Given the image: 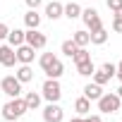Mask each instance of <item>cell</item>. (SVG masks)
<instances>
[{
	"instance_id": "obj_23",
	"label": "cell",
	"mask_w": 122,
	"mask_h": 122,
	"mask_svg": "<svg viewBox=\"0 0 122 122\" xmlns=\"http://www.w3.org/2000/svg\"><path fill=\"white\" fill-rule=\"evenodd\" d=\"M72 60H74V65H77V62H84V60H91V53H89L86 48H77L74 55H72Z\"/></svg>"
},
{
	"instance_id": "obj_38",
	"label": "cell",
	"mask_w": 122,
	"mask_h": 122,
	"mask_svg": "<svg viewBox=\"0 0 122 122\" xmlns=\"http://www.w3.org/2000/svg\"><path fill=\"white\" fill-rule=\"evenodd\" d=\"M120 110H122V108H120Z\"/></svg>"
},
{
	"instance_id": "obj_33",
	"label": "cell",
	"mask_w": 122,
	"mask_h": 122,
	"mask_svg": "<svg viewBox=\"0 0 122 122\" xmlns=\"http://www.w3.org/2000/svg\"><path fill=\"white\" fill-rule=\"evenodd\" d=\"M70 122H84V117H81V115H77V117H72Z\"/></svg>"
},
{
	"instance_id": "obj_34",
	"label": "cell",
	"mask_w": 122,
	"mask_h": 122,
	"mask_svg": "<svg viewBox=\"0 0 122 122\" xmlns=\"http://www.w3.org/2000/svg\"><path fill=\"white\" fill-rule=\"evenodd\" d=\"M115 93H117V96H120V101H122V86H120V89H117Z\"/></svg>"
},
{
	"instance_id": "obj_32",
	"label": "cell",
	"mask_w": 122,
	"mask_h": 122,
	"mask_svg": "<svg viewBox=\"0 0 122 122\" xmlns=\"http://www.w3.org/2000/svg\"><path fill=\"white\" fill-rule=\"evenodd\" d=\"M115 77H117V79L122 81V60H120V62L115 65Z\"/></svg>"
},
{
	"instance_id": "obj_37",
	"label": "cell",
	"mask_w": 122,
	"mask_h": 122,
	"mask_svg": "<svg viewBox=\"0 0 122 122\" xmlns=\"http://www.w3.org/2000/svg\"><path fill=\"white\" fill-rule=\"evenodd\" d=\"M0 108H3V105H0Z\"/></svg>"
},
{
	"instance_id": "obj_21",
	"label": "cell",
	"mask_w": 122,
	"mask_h": 122,
	"mask_svg": "<svg viewBox=\"0 0 122 122\" xmlns=\"http://www.w3.org/2000/svg\"><path fill=\"white\" fill-rule=\"evenodd\" d=\"M77 72H79L81 77H91V74L96 72V65L91 62V60H84V62H77Z\"/></svg>"
},
{
	"instance_id": "obj_9",
	"label": "cell",
	"mask_w": 122,
	"mask_h": 122,
	"mask_svg": "<svg viewBox=\"0 0 122 122\" xmlns=\"http://www.w3.org/2000/svg\"><path fill=\"white\" fill-rule=\"evenodd\" d=\"M0 65H3V67H15L17 65V53H15V48L10 43L0 46Z\"/></svg>"
},
{
	"instance_id": "obj_12",
	"label": "cell",
	"mask_w": 122,
	"mask_h": 122,
	"mask_svg": "<svg viewBox=\"0 0 122 122\" xmlns=\"http://www.w3.org/2000/svg\"><path fill=\"white\" fill-rule=\"evenodd\" d=\"M84 96H86L89 101H98V98L103 96V86H101V84H96V81H91V84H86V86H84Z\"/></svg>"
},
{
	"instance_id": "obj_15",
	"label": "cell",
	"mask_w": 122,
	"mask_h": 122,
	"mask_svg": "<svg viewBox=\"0 0 122 122\" xmlns=\"http://www.w3.org/2000/svg\"><path fill=\"white\" fill-rule=\"evenodd\" d=\"M72 41H74L79 48H86V46L91 43V36H89V31H86V29H79V31H74V34H72Z\"/></svg>"
},
{
	"instance_id": "obj_1",
	"label": "cell",
	"mask_w": 122,
	"mask_h": 122,
	"mask_svg": "<svg viewBox=\"0 0 122 122\" xmlns=\"http://www.w3.org/2000/svg\"><path fill=\"white\" fill-rule=\"evenodd\" d=\"M26 110H29V108H26L24 98H19V96H17V98H10L3 108H0V115H3L7 122H15V120H19Z\"/></svg>"
},
{
	"instance_id": "obj_6",
	"label": "cell",
	"mask_w": 122,
	"mask_h": 122,
	"mask_svg": "<svg viewBox=\"0 0 122 122\" xmlns=\"http://www.w3.org/2000/svg\"><path fill=\"white\" fill-rule=\"evenodd\" d=\"M24 43L31 46L34 50H41V48H46L48 38H46V34H41L38 29H26V31H24Z\"/></svg>"
},
{
	"instance_id": "obj_29",
	"label": "cell",
	"mask_w": 122,
	"mask_h": 122,
	"mask_svg": "<svg viewBox=\"0 0 122 122\" xmlns=\"http://www.w3.org/2000/svg\"><path fill=\"white\" fill-rule=\"evenodd\" d=\"M24 3H26V7H29V10H36V7H41L43 0H24Z\"/></svg>"
},
{
	"instance_id": "obj_13",
	"label": "cell",
	"mask_w": 122,
	"mask_h": 122,
	"mask_svg": "<svg viewBox=\"0 0 122 122\" xmlns=\"http://www.w3.org/2000/svg\"><path fill=\"white\" fill-rule=\"evenodd\" d=\"M15 77H17L22 84H29V81H34V70H31V65H19V70L15 72Z\"/></svg>"
},
{
	"instance_id": "obj_7",
	"label": "cell",
	"mask_w": 122,
	"mask_h": 122,
	"mask_svg": "<svg viewBox=\"0 0 122 122\" xmlns=\"http://www.w3.org/2000/svg\"><path fill=\"white\" fill-rule=\"evenodd\" d=\"M62 117H65V112L57 103H48L43 108V122H62Z\"/></svg>"
},
{
	"instance_id": "obj_17",
	"label": "cell",
	"mask_w": 122,
	"mask_h": 122,
	"mask_svg": "<svg viewBox=\"0 0 122 122\" xmlns=\"http://www.w3.org/2000/svg\"><path fill=\"white\" fill-rule=\"evenodd\" d=\"M7 43H10L12 48L22 46V43H24V31H22V29H10V34H7Z\"/></svg>"
},
{
	"instance_id": "obj_22",
	"label": "cell",
	"mask_w": 122,
	"mask_h": 122,
	"mask_svg": "<svg viewBox=\"0 0 122 122\" xmlns=\"http://www.w3.org/2000/svg\"><path fill=\"white\" fill-rule=\"evenodd\" d=\"M91 77H93V81H96V84H101V86H105V84H108V81L112 79V74H108V72H105L103 67H101V70H96V72H93Z\"/></svg>"
},
{
	"instance_id": "obj_2",
	"label": "cell",
	"mask_w": 122,
	"mask_h": 122,
	"mask_svg": "<svg viewBox=\"0 0 122 122\" xmlns=\"http://www.w3.org/2000/svg\"><path fill=\"white\" fill-rule=\"evenodd\" d=\"M41 98H46L48 103H57L62 98V86H60L57 79H46L43 89H41Z\"/></svg>"
},
{
	"instance_id": "obj_10",
	"label": "cell",
	"mask_w": 122,
	"mask_h": 122,
	"mask_svg": "<svg viewBox=\"0 0 122 122\" xmlns=\"http://www.w3.org/2000/svg\"><path fill=\"white\" fill-rule=\"evenodd\" d=\"M62 10H65V5H62V3H57V0H53V3L46 5V17H48L50 22H55V19L62 17Z\"/></svg>"
},
{
	"instance_id": "obj_36",
	"label": "cell",
	"mask_w": 122,
	"mask_h": 122,
	"mask_svg": "<svg viewBox=\"0 0 122 122\" xmlns=\"http://www.w3.org/2000/svg\"><path fill=\"white\" fill-rule=\"evenodd\" d=\"M15 122H19V120H15Z\"/></svg>"
},
{
	"instance_id": "obj_25",
	"label": "cell",
	"mask_w": 122,
	"mask_h": 122,
	"mask_svg": "<svg viewBox=\"0 0 122 122\" xmlns=\"http://www.w3.org/2000/svg\"><path fill=\"white\" fill-rule=\"evenodd\" d=\"M53 60H55V55H53V53H43V55H41L38 65H41V70H43V72H46V70L50 67V62H53Z\"/></svg>"
},
{
	"instance_id": "obj_11",
	"label": "cell",
	"mask_w": 122,
	"mask_h": 122,
	"mask_svg": "<svg viewBox=\"0 0 122 122\" xmlns=\"http://www.w3.org/2000/svg\"><path fill=\"white\" fill-rule=\"evenodd\" d=\"M62 72H65L62 60H60V57H55L53 62H50V67L46 70V77H48V79H60V77H62Z\"/></svg>"
},
{
	"instance_id": "obj_20",
	"label": "cell",
	"mask_w": 122,
	"mask_h": 122,
	"mask_svg": "<svg viewBox=\"0 0 122 122\" xmlns=\"http://www.w3.org/2000/svg\"><path fill=\"white\" fill-rule=\"evenodd\" d=\"M89 36H91V43L93 46H103L105 41H108V31L101 26V29H96V31H89Z\"/></svg>"
},
{
	"instance_id": "obj_18",
	"label": "cell",
	"mask_w": 122,
	"mask_h": 122,
	"mask_svg": "<svg viewBox=\"0 0 122 122\" xmlns=\"http://www.w3.org/2000/svg\"><path fill=\"white\" fill-rule=\"evenodd\" d=\"M24 103H26L29 110H36V108L41 105V93H36V91H26V93H24Z\"/></svg>"
},
{
	"instance_id": "obj_28",
	"label": "cell",
	"mask_w": 122,
	"mask_h": 122,
	"mask_svg": "<svg viewBox=\"0 0 122 122\" xmlns=\"http://www.w3.org/2000/svg\"><path fill=\"white\" fill-rule=\"evenodd\" d=\"M7 34H10V26H7L5 22H0V41H3V38H7Z\"/></svg>"
},
{
	"instance_id": "obj_4",
	"label": "cell",
	"mask_w": 122,
	"mask_h": 122,
	"mask_svg": "<svg viewBox=\"0 0 122 122\" xmlns=\"http://www.w3.org/2000/svg\"><path fill=\"white\" fill-rule=\"evenodd\" d=\"M96 103H98V110L105 112V115H108V112H117V110L122 108V101H120L117 93H103Z\"/></svg>"
},
{
	"instance_id": "obj_27",
	"label": "cell",
	"mask_w": 122,
	"mask_h": 122,
	"mask_svg": "<svg viewBox=\"0 0 122 122\" xmlns=\"http://www.w3.org/2000/svg\"><path fill=\"white\" fill-rule=\"evenodd\" d=\"M112 31L122 34V17H115V19H112Z\"/></svg>"
},
{
	"instance_id": "obj_19",
	"label": "cell",
	"mask_w": 122,
	"mask_h": 122,
	"mask_svg": "<svg viewBox=\"0 0 122 122\" xmlns=\"http://www.w3.org/2000/svg\"><path fill=\"white\" fill-rule=\"evenodd\" d=\"M74 110H77V115H89V110H91V101L86 98V96H81V98H77L74 101Z\"/></svg>"
},
{
	"instance_id": "obj_8",
	"label": "cell",
	"mask_w": 122,
	"mask_h": 122,
	"mask_svg": "<svg viewBox=\"0 0 122 122\" xmlns=\"http://www.w3.org/2000/svg\"><path fill=\"white\" fill-rule=\"evenodd\" d=\"M15 53H17V62H19V65H31V62H34V55H36V50H34L31 46H26V43L17 46Z\"/></svg>"
},
{
	"instance_id": "obj_3",
	"label": "cell",
	"mask_w": 122,
	"mask_h": 122,
	"mask_svg": "<svg viewBox=\"0 0 122 122\" xmlns=\"http://www.w3.org/2000/svg\"><path fill=\"white\" fill-rule=\"evenodd\" d=\"M0 91L10 98H17V96H22V81L15 74H7V77L0 79Z\"/></svg>"
},
{
	"instance_id": "obj_24",
	"label": "cell",
	"mask_w": 122,
	"mask_h": 122,
	"mask_svg": "<svg viewBox=\"0 0 122 122\" xmlns=\"http://www.w3.org/2000/svg\"><path fill=\"white\" fill-rule=\"evenodd\" d=\"M77 48H79V46H77V43H74V41H72V38H70V41H62V46H60V50H62V53H65V55H67V57H72V55H74V50H77Z\"/></svg>"
},
{
	"instance_id": "obj_30",
	"label": "cell",
	"mask_w": 122,
	"mask_h": 122,
	"mask_svg": "<svg viewBox=\"0 0 122 122\" xmlns=\"http://www.w3.org/2000/svg\"><path fill=\"white\" fill-rule=\"evenodd\" d=\"M101 67H103V70H105L108 74H112V77H115V65H112V62H103Z\"/></svg>"
},
{
	"instance_id": "obj_5",
	"label": "cell",
	"mask_w": 122,
	"mask_h": 122,
	"mask_svg": "<svg viewBox=\"0 0 122 122\" xmlns=\"http://www.w3.org/2000/svg\"><path fill=\"white\" fill-rule=\"evenodd\" d=\"M81 22L86 24V31H96V29H101L103 26V22H101V15H98V10H93V7H86V10H81Z\"/></svg>"
},
{
	"instance_id": "obj_31",
	"label": "cell",
	"mask_w": 122,
	"mask_h": 122,
	"mask_svg": "<svg viewBox=\"0 0 122 122\" xmlns=\"http://www.w3.org/2000/svg\"><path fill=\"white\" fill-rule=\"evenodd\" d=\"M84 122H103L101 115H84Z\"/></svg>"
},
{
	"instance_id": "obj_14",
	"label": "cell",
	"mask_w": 122,
	"mask_h": 122,
	"mask_svg": "<svg viewBox=\"0 0 122 122\" xmlns=\"http://www.w3.org/2000/svg\"><path fill=\"white\" fill-rule=\"evenodd\" d=\"M24 24H26V29H38L41 26V15L36 10H29L24 15Z\"/></svg>"
},
{
	"instance_id": "obj_35",
	"label": "cell",
	"mask_w": 122,
	"mask_h": 122,
	"mask_svg": "<svg viewBox=\"0 0 122 122\" xmlns=\"http://www.w3.org/2000/svg\"><path fill=\"white\" fill-rule=\"evenodd\" d=\"M115 17H122V10H120V12H117V15H115Z\"/></svg>"
},
{
	"instance_id": "obj_26",
	"label": "cell",
	"mask_w": 122,
	"mask_h": 122,
	"mask_svg": "<svg viewBox=\"0 0 122 122\" xmlns=\"http://www.w3.org/2000/svg\"><path fill=\"white\" fill-rule=\"evenodd\" d=\"M105 5H108V10H110V12H115V15H117V12L122 10V0H105Z\"/></svg>"
},
{
	"instance_id": "obj_16",
	"label": "cell",
	"mask_w": 122,
	"mask_h": 122,
	"mask_svg": "<svg viewBox=\"0 0 122 122\" xmlns=\"http://www.w3.org/2000/svg\"><path fill=\"white\" fill-rule=\"evenodd\" d=\"M79 15H81V5L79 3H67L65 10H62V17H67V19H77Z\"/></svg>"
}]
</instances>
